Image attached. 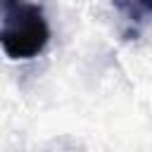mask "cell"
I'll list each match as a JSON object with an SVG mask.
<instances>
[{
  "label": "cell",
  "mask_w": 152,
  "mask_h": 152,
  "mask_svg": "<svg viewBox=\"0 0 152 152\" xmlns=\"http://www.w3.org/2000/svg\"><path fill=\"white\" fill-rule=\"evenodd\" d=\"M50 43V24L40 5L0 0V45L10 59H33Z\"/></svg>",
  "instance_id": "obj_1"
},
{
  "label": "cell",
  "mask_w": 152,
  "mask_h": 152,
  "mask_svg": "<svg viewBox=\"0 0 152 152\" xmlns=\"http://www.w3.org/2000/svg\"><path fill=\"white\" fill-rule=\"evenodd\" d=\"M112 2L133 24H145L152 14V0H112Z\"/></svg>",
  "instance_id": "obj_2"
}]
</instances>
